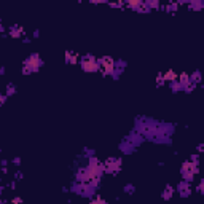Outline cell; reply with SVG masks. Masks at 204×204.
Returning a JSON list of instances; mask_svg holds the SVG:
<instances>
[{"label": "cell", "instance_id": "obj_12", "mask_svg": "<svg viewBox=\"0 0 204 204\" xmlns=\"http://www.w3.org/2000/svg\"><path fill=\"white\" fill-rule=\"evenodd\" d=\"M11 203H13V204H19V203H21V198H15V199H11Z\"/></svg>", "mask_w": 204, "mask_h": 204}, {"label": "cell", "instance_id": "obj_4", "mask_svg": "<svg viewBox=\"0 0 204 204\" xmlns=\"http://www.w3.org/2000/svg\"><path fill=\"white\" fill-rule=\"evenodd\" d=\"M10 35H11L13 38H18V37L22 35V29L19 26H11L10 27Z\"/></svg>", "mask_w": 204, "mask_h": 204}, {"label": "cell", "instance_id": "obj_3", "mask_svg": "<svg viewBox=\"0 0 204 204\" xmlns=\"http://www.w3.org/2000/svg\"><path fill=\"white\" fill-rule=\"evenodd\" d=\"M177 191H179V195L182 196V198H187V196H190V195H191V190H190V183H187L185 180L179 182V185H177Z\"/></svg>", "mask_w": 204, "mask_h": 204}, {"label": "cell", "instance_id": "obj_5", "mask_svg": "<svg viewBox=\"0 0 204 204\" xmlns=\"http://www.w3.org/2000/svg\"><path fill=\"white\" fill-rule=\"evenodd\" d=\"M172 195H174V188L168 185V187H166V190L163 191V198H164V199H171Z\"/></svg>", "mask_w": 204, "mask_h": 204}, {"label": "cell", "instance_id": "obj_2", "mask_svg": "<svg viewBox=\"0 0 204 204\" xmlns=\"http://www.w3.org/2000/svg\"><path fill=\"white\" fill-rule=\"evenodd\" d=\"M24 66H26V67H29V69L32 70V72H37V70L40 69V66H42V59H40L38 54H30V56L26 59Z\"/></svg>", "mask_w": 204, "mask_h": 204}, {"label": "cell", "instance_id": "obj_11", "mask_svg": "<svg viewBox=\"0 0 204 204\" xmlns=\"http://www.w3.org/2000/svg\"><path fill=\"white\" fill-rule=\"evenodd\" d=\"M5 99H6V94H2V96H0V105L5 102Z\"/></svg>", "mask_w": 204, "mask_h": 204}, {"label": "cell", "instance_id": "obj_10", "mask_svg": "<svg viewBox=\"0 0 204 204\" xmlns=\"http://www.w3.org/2000/svg\"><path fill=\"white\" fill-rule=\"evenodd\" d=\"M89 204H107L104 201V199H94V201H91Z\"/></svg>", "mask_w": 204, "mask_h": 204}, {"label": "cell", "instance_id": "obj_14", "mask_svg": "<svg viewBox=\"0 0 204 204\" xmlns=\"http://www.w3.org/2000/svg\"><path fill=\"white\" fill-rule=\"evenodd\" d=\"M13 163H15V164H19V163H21V159H19V158H15V159H13Z\"/></svg>", "mask_w": 204, "mask_h": 204}, {"label": "cell", "instance_id": "obj_15", "mask_svg": "<svg viewBox=\"0 0 204 204\" xmlns=\"http://www.w3.org/2000/svg\"><path fill=\"white\" fill-rule=\"evenodd\" d=\"M3 73H5V69H3V67H0V75H3Z\"/></svg>", "mask_w": 204, "mask_h": 204}, {"label": "cell", "instance_id": "obj_9", "mask_svg": "<svg viewBox=\"0 0 204 204\" xmlns=\"http://www.w3.org/2000/svg\"><path fill=\"white\" fill-rule=\"evenodd\" d=\"M156 83H158V86H161V85H164V78H163V75H159L158 78H156Z\"/></svg>", "mask_w": 204, "mask_h": 204}, {"label": "cell", "instance_id": "obj_16", "mask_svg": "<svg viewBox=\"0 0 204 204\" xmlns=\"http://www.w3.org/2000/svg\"><path fill=\"white\" fill-rule=\"evenodd\" d=\"M3 32V27H2V22H0V34Z\"/></svg>", "mask_w": 204, "mask_h": 204}, {"label": "cell", "instance_id": "obj_13", "mask_svg": "<svg viewBox=\"0 0 204 204\" xmlns=\"http://www.w3.org/2000/svg\"><path fill=\"white\" fill-rule=\"evenodd\" d=\"M15 177H16V180H19V179L22 177V174H21V172H16V174H15Z\"/></svg>", "mask_w": 204, "mask_h": 204}, {"label": "cell", "instance_id": "obj_8", "mask_svg": "<svg viewBox=\"0 0 204 204\" xmlns=\"http://www.w3.org/2000/svg\"><path fill=\"white\" fill-rule=\"evenodd\" d=\"M124 191L129 193V195H131V193H134V185H131V183L126 185V187H124Z\"/></svg>", "mask_w": 204, "mask_h": 204}, {"label": "cell", "instance_id": "obj_7", "mask_svg": "<svg viewBox=\"0 0 204 204\" xmlns=\"http://www.w3.org/2000/svg\"><path fill=\"white\" fill-rule=\"evenodd\" d=\"M16 93V88L13 86V85H8V88H6V96H11V94Z\"/></svg>", "mask_w": 204, "mask_h": 204}, {"label": "cell", "instance_id": "obj_1", "mask_svg": "<svg viewBox=\"0 0 204 204\" xmlns=\"http://www.w3.org/2000/svg\"><path fill=\"white\" fill-rule=\"evenodd\" d=\"M81 69L86 70V72H96L99 70V64H97V59L91 54H86V56L81 59Z\"/></svg>", "mask_w": 204, "mask_h": 204}, {"label": "cell", "instance_id": "obj_6", "mask_svg": "<svg viewBox=\"0 0 204 204\" xmlns=\"http://www.w3.org/2000/svg\"><path fill=\"white\" fill-rule=\"evenodd\" d=\"M188 6L191 10H201L203 8V3L201 2H191V3H188Z\"/></svg>", "mask_w": 204, "mask_h": 204}]
</instances>
